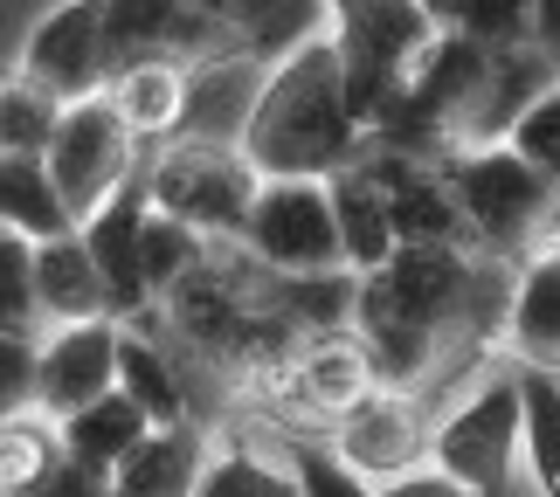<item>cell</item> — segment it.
<instances>
[{
	"label": "cell",
	"instance_id": "cell-1",
	"mask_svg": "<svg viewBox=\"0 0 560 497\" xmlns=\"http://www.w3.org/2000/svg\"><path fill=\"white\" fill-rule=\"evenodd\" d=\"M235 145L264 180H332L368 153V125L353 118L347 56L332 35H312L291 56L264 62V83L243 111Z\"/></svg>",
	"mask_w": 560,
	"mask_h": 497
},
{
	"label": "cell",
	"instance_id": "cell-2",
	"mask_svg": "<svg viewBox=\"0 0 560 497\" xmlns=\"http://www.w3.org/2000/svg\"><path fill=\"white\" fill-rule=\"evenodd\" d=\"M145 201L174 222L201 228L208 242H243V222L264 193V173L249 166V153L235 139H201V132H174L145 153Z\"/></svg>",
	"mask_w": 560,
	"mask_h": 497
},
{
	"label": "cell",
	"instance_id": "cell-3",
	"mask_svg": "<svg viewBox=\"0 0 560 497\" xmlns=\"http://www.w3.org/2000/svg\"><path fill=\"white\" fill-rule=\"evenodd\" d=\"M450 187H457V201H464L470 249L491 256V263H520V256H533L540 235H547V222L560 214V187L533 159L512 153L505 139L450 153Z\"/></svg>",
	"mask_w": 560,
	"mask_h": 497
},
{
	"label": "cell",
	"instance_id": "cell-4",
	"mask_svg": "<svg viewBox=\"0 0 560 497\" xmlns=\"http://www.w3.org/2000/svg\"><path fill=\"white\" fill-rule=\"evenodd\" d=\"M243 249L256 270L270 276H326L347 270V235H339V208H332V180H264L249 222H243Z\"/></svg>",
	"mask_w": 560,
	"mask_h": 497
},
{
	"label": "cell",
	"instance_id": "cell-5",
	"mask_svg": "<svg viewBox=\"0 0 560 497\" xmlns=\"http://www.w3.org/2000/svg\"><path fill=\"white\" fill-rule=\"evenodd\" d=\"M520 457H526V374H491L478 394L436 422V442H429V463L470 484L478 497H505Z\"/></svg>",
	"mask_w": 560,
	"mask_h": 497
},
{
	"label": "cell",
	"instance_id": "cell-6",
	"mask_svg": "<svg viewBox=\"0 0 560 497\" xmlns=\"http://www.w3.org/2000/svg\"><path fill=\"white\" fill-rule=\"evenodd\" d=\"M139 145L145 139L125 125L112 91H97V97H83V104H62V125H56V139H49V153H42V159H49L62 201H70V214H77V228L91 222L112 193H125L145 173Z\"/></svg>",
	"mask_w": 560,
	"mask_h": 497
},
{
	"label": "cell",
	"instance_id": "cell-7",
	"mask_svg": "<svg viewBox=\"0 0 560 497\" xmlns=\"http://www.w3.org/2000/svg\"><path fill=\"white\" fill-rule=\"evenodd\" d=\"M21 76L56 104H83L112 91V0H56L21 42Z\"/></svg>",
	"mask_w": 560,
	"mask_h": 497
},
{
	"label": "cell",
	"instance_id": "cell-8",
	"mask_svg": "<svg viewBox=\"0 0 560 497\" xmlns=\"http://www.w3.org/2000/svg\"><path fill=\"white\" fill-rule=\"evenodd\" d=\"M174 56L187 70H229V62H256L235 28H222L201 0H112V76L125 62Z\"/></svg>",
	"mask_w": 560,
	"mask_h": 497
},
{
	"label": "cell",
	"instance_id": "cell-9",
	"mask_svg": "<svg viewBox=\"0 0 560 497\" xmlns=\"http://www.w3.org/2000/svg\"><path fill=\"white\" fill-rule=\"evenodd\" d=\"M326 442H332L368 484H395V477H408V470L429 463V442H436V428L422 422V401L408 394V387H387V380H381L374 394H360L347 415L332 422Z\"/></svg>",
	"mask_w": 560,
	"mask_h": 497
},
{
	"label": "cell",
	"instance_id": "cell-10",
	"mask_svg": "<svg viewBox=\"0 0 560 497\" xmlns=\"http://www.w3.org/2000/svg\"><path fill=\"white\" fill-rule=\"evenodd\" d=\"M118 345L125 318H83V326L42 332V415L70 422L77 407L118 394Z\"/></svg>",
	"mask_w": 560,
	"mask_h": 497
},
{
	"label": "cell",
	"instance_id": "cell-11",
	"mask_svg": "<svg viewBox=\"0 0 560 497\" xmlns=\"http://www.w3.org/2000/svg\"><path fill=\"white\" fill-rule=\"evenodd\" d=\"M145 214H153V201H145V180H132L125 193H112L91 222H83V242H91L104 284H112V305L118 318L132 326L139 311H153V291H145Z\"/></svg>",
	"mask_w": 560,
	"mask_h": 497
},
{
	"label": "cell",
	"instance_id": "cell-12",
	"mask_svg": "<svg viewBox=\"0 0 560 497\" xmlns=\"http://www.w3.org/2000/svg\"><path fill=\"white\" fill-rule=\"evenodd\" d=\"M284 380H291V401H305L312 415L339 422L360 394L381 387V366H374V353H368L360 332H326V339L298 345V359L284 366Z\"/></svg>",
	"mask_w": 560,
	"mask_h": 497
},
{
	"label": "cell",
	"instance_id": "cell-13",
	"mask_svg": "<svg viewBox=\"0 0 560 497\" xmlns=\"http://www.w3.org/2000/svg\"><path fill=\"white\" fill-rule=\"evenodd\" d=\"M35 297H42V326H83V318H118L112 284H104L83 228L35 242Z\"/></svg>",
	"mask_w": 560,
	"mask_h": 497
},
{
	"label": "cell",
	"instance_id": "cell-14",
	"mask_svg": "<svg viewBox=\"0 0 560 497\" xmlns=\"http://www.w3.org/2000/svg\"><path fill=\"white\" fill-rule=\"evenodd\" d=\"M153 415L125 394H104V401H91V407H77L70 422H62V457H70V470L77 477H91V484H112L125 463H132V449L153 436Z\"/></svg>",
	"mask_w": 560,
	"mask_h": 497
},
{
	"label": "cell",
	"instance_id": "cell-15",
	"mask_svg": "<svg viewBox=\"0 0 560 497\" xmlns=\"http://www.w3.org/2000/svg\"><path fill=\"white\" fill-rule=\"evenodd\" d=\"M505 345L520 366L560 374V249H533L505 297Z\"/></svg>",
	"mask_w": 560,
	"mask_h": 497
},
{
	"label": "cell",
	"instance_id": "cell-16",
	"mask_svg": "<svg viewBox=\"0 0 560 497\" xmlns=\"http://www.w3.org/2000/svg\"><path fill=\"white\" fill-rule=\"evenodd\" d=\"M208 457H214V442L201 436V422H166V428H153L139 449H132V463L112 477V490L118 497H194L201 490V470H208Z\"/></svg>",
	"mask_w": 560,
	"mask_h": 497
},
{
	"label": "cell",
	"instance_id": "cell-17",
	"mask_svg": "<svg viewBox=\"0 0 560 497\" xmlns=\"http://www.w3.org/2000/svg\"><path fill=\"white\" fill-rule=\"evenodd\" d=\"M194 76H201V70H187V62H174V56L125 62V70L112 76V104L125 111V125H132L145 145H160V139H174L180 125H187Z\"/></svg>",
	"mask_w": 560,
	"mask_h": 497
},
{
	"label": "cell",
	"instance_id": "cell-18",
	"mask_svg": "<svg viewBox=\"0 0 560 497\" xmlns=\"http://www.w3.org/2000/svg\"><path fill=\"white\" fill-rule=\"evenodd\" d=\"M201 8L235 28V42L256 56V62H277L291 56L298 42L312 35H332V0H201Z\"/></svg>",
	"mask_w": 560,
	"mask_h": 497
},
{
	"label": "cell",
	"instance_id": "cell-19",
	"mask_svg": "<svg viewBox=\"0 0 560 497\" xmlns=\"http://www.w3.org/2000/svg\"><path fill=\"white\" fill-rule=\"evenodd\" d=\"M332 208H339V235H347V270H353V276H374L381 263H395L401 235H395L387 187L374 180L368 153H360L347 173H332Z\"/></svg>",
	"mask_w": 560,
	"mask_h": 497
},
{
	"label": "cell",
	"instance_id": "cell-20",
	"mask_svg": "<svg viewBox=\"0 0 560 497\" xmlns=\"http://www.w3.org/2000/svg\"><path fill=\"white\" fill-rule=\"evenodd\" d=\"M0 228L28 235V242H49V235L77 228V214L62 201V187L42 153H0Z\"/></svg>",
	"mask_w": 560,
	"mask_h": 497
},
{
	"label": "cell",
	"instance_id": "cell-21",
	"mask_svg": "<svg viewBox=\"0 0 560 497\" xmlns=\"http://www.w3.org/2000/svg\"><path fill=\"white\" fill-rule=\"evenodd\" d=\"M62 470H70V457H62V422H49L42 407L0 422V497H42Z\"/></svg>",
	"mask_w": 560,
	"mask_h": 497
},
{
	"label": "cell",
	"instance_id": "cell-22",
	"mask_svg": "<svg viewBox=\"0 0 560 497\" xmlns=\"http://www.w3.org/2000/svg\"><path fill=\"white\" fill-rule=\"evenodd\" d=\"M194 497H305L291 457H264L256 442H214V457L201 470V490Z\"/></svg>",
	"mask_w": 560,
	"mask_h": 497
},
{
	"label": "cell",
	"instance_id": "cell-23",
	"mask_svg": "<svg viewBox=\"0 0 560 497\" xmlns=\"http://www.w3.org/2000/svg\"><path fill=\"white\" fill-rule=\"evenodd\" d=\"M118 387H125V394H132L160 428H166V422H187V394H180L174 359H166L145 332H132V326H125V345H118Z\"/></svg>",
	"mask_w": 560,
	"mask_h": 497
},
{
	"label": "cell",
	"instance_id": "cell-24",
	"mask_svg": "<svg viewBox=\"0 0 560 497\" xmlns=\"http://www.w3.org/2000/svg\"><path fill=\"white\" fill-rule=\"evenodd\" d=\"M214 256V242L201 228H187V222H174V214H145V291H153V305H166L194 270H201Z\"/></svg>",
	"mask_w": 560,
	"mask_h": 497
},
{
	"label": "cell",
	"instance_id": "cell-25",
	"mask_svg": "<svg viewBox=\"0 0 560 497\" xmlns=\"http://www.w3.org/2000/svg\"><path fill=\"white\" fill-rule=\"evenodd\" d=\"M436 28L470 35L485 49H526L533 42V0H422Z\"/></svg>",
	"mask_w": 560,
	"mask_h": 497
},
{
	"label": "cell",
	"instance_id": "cell-26",
	"mask_svg": "<svg viewBox=\"0 0 560 497\" xmlns=\"http://www.w3.org/2000/svg\"><path fill=\"white\" fill-rule=\"evenodd\" d=\"M526 374V470L540 497H560V374L520 366Z\"/></svg>",
	"mask_w": 560,
	"mask_h": 497
},
{
	"label": "cell",
	"instance_id": "cell-27",
	"mask_svg": "<svg viewBox=\"0 0 560 497\" xmlns=\"http://www.w3.org/2000/svg\"><path fill=\"white\" fill-rule=\"evenodd\" d=\"M56 125H62V104L42 83H28L21 70L0 76V153H49Z\"/></svg>",
	"mask_w": 560,
	"mask_h": 497
},
{
	"label": "cell",
	"instance_id": "cell-28",
	"mask_svg": "<svg viewBox=\"0 0 560 497\" xmlns=\"http://www.w3.org/2000/svg\"><path fill=\"white\" fill-rule=\"evenodd\" d=\"M0 332H49L35 297V242L0 228Z\"/></svg>",
	"mask_w": 560,
	"mask_h": 497
},
{
	"label": "cell",
	"instance_id": "cell-29",
	"mask_svg": "<svg viewBox=\"0 0 560 497\" xmlns=\"http://www.w3.org/2000/svg\"><path fill=\"white\" fill-rule=\"evenodd\" d=\"M42 407V332H0V422Z\"/></svg>",
	"mask_w": 560,
	"mask_h": 497
},
{
	"label": "cell",
	"instance_id": "cell-30",
	"mask_svg": "<svg viewBox=\"0 0 560 497\" xmlns=\"http://www.w3.org/2000/svg\"><path fill=\"white\" fill-rule=\"evenodd\" d=\"M291 463H298V484H305V497H381V484L360 477V470L339 457L332 442H298Z\"/></svg>",
	"mask_w": 560,
	"mask_h": 497
},
{
	"label": "cell",
	"instance_id": "cell-31",
	"mask_svg": "<svg viewBox=\"0 0 560 497\" xmlns=\"http://www.w3.org/2000/svg\"><path fill=\"white\" fill-rule=\"evenodd\" d=\"M505 145H512L520 159H533V166H540L547 180L560 187V83H553V91H547L540 104H533V111H526L520 125H512Z\"/></svg>",
	"mask_w": 560,
	"mask_h": 497
},
{
	"label": "cell",
	"instance_id": "cell-32",
	"mask_svg": "<svg viewBox=\"0 0 560 497\" xmlns=\"http://www.w3.org/2000/svg\"><path fill=\"white\" fill-rule=\"evenodd\" d=\"M381 497H478V490L457 484V477H450V470H436V463H422V470H408V477L381 484Z\"/></svg>",
	"mask_w": 560,
	"mask_h": 497
},
{
	"label": "cell",
	"instance_id": "cell-33",
	"mask_svg": "<svg viewBox=\"0 0 560 497\" xmlns=\"http://www.w3.org/2000/svg\"><path fill=\"white\" fill-rule=\"evenodd\" d=\"M533 42L560 62V0H533Z\"/></svg>",
	"mask_w": 560,
	"mask_h": 497
},
{
	"label": "cell",
	"instance_id": "cell-34",
	"mask_svg": "<svg viewBox=\"0 0 560 497\" xmlns=\"http://www.w3.org/2000/svg\"><path fill=\"white\" fill-rule=\"evenodd\" d=\"M360 8H381V0H332V21H347V14H360Z\"/></svg>",
	"mask_w": 560,
	"mask_h": 497
}]
</instances>
